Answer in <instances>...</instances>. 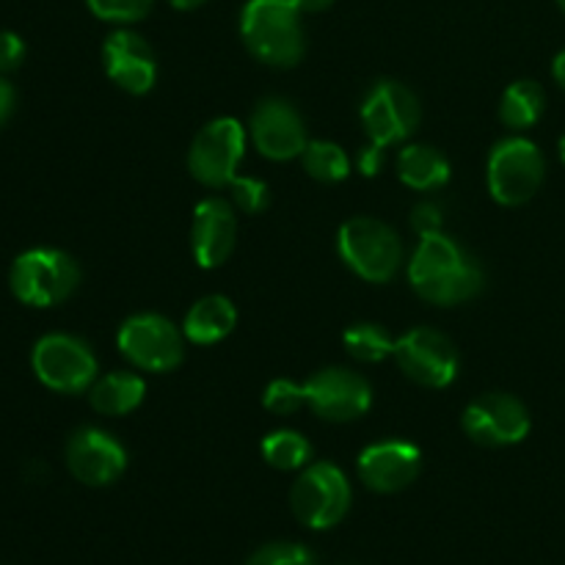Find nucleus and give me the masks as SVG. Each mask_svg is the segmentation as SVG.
I'll use <instances>...</instances> for the list:
<instances>
[{
    "label": "nucleus",
    "mask_w": 565,
    "mask_h": 565,
    "mask_svg": "<svg viewBox=\"0 0 565 565\" xmlns=\"http://www.w3.org/2000/svg\"><path fill=\"white\" fill-rule=\"evenodd\" d=\"M546 177V160L527 138H505L489 154V191L505 207L527 204Z\"/></svg>",
    "instance_id": "0eeeda50"
},
{
    "label": "nucleus",
    "mask_w": 565,
    "mask_h": 565,
    "mask_svg": "<svg viewBox=\"0 0 565 565\" xmlns=\"http://www.w3.org/2000/svg\"><path fill=\"white\" fill-rule=\"evenodd\" d=\"M552 75H555V81L561 83V88L565 92V50L563 53H557L555 64H552Z\"/></svg>",
    "instance_id": "f704fd0d"
},
{
    "label": "nucleus",
    "mask_w": 565,
    "mask_h": 565,
    "mask_svg": "<svg viewBox=\"0 0 565 565\" xmlns=\"http://www.w3.org/2000/svg\"><path fill=\"white\" fill-rule=\"evenodd\" d=\"M33 373L47 390L77 395L86 392L97 381V356L83 342L72 334H47L33 348Z\"/></svg>",
    "instance_id": "1a4fd4ad"
},
{
    "label": "nucleus",
    "mask_w": 565,
    "mask_h": 565,
    "mask_svg": "<svg viewBox=\"0 0 565 565\" xmlns=\"http://www.w3.org/2000/svg\"><path fill=\"white\" fill-rule=\"evenodd\" d=\"M384 152L386 147H379V143L370 141L367 147L359 152V171H362L364 177H375L381 169H384Z\"/></svg>",
    "instance_id": "2f4dec72"
},
{
    "label": "nucleus",
    "mask_w": 565,
    "mask_h": 565,
    "mask_svg": "<svg viewBox=\"0 0 565 565\" xmlns=\"http://www.w3.org/2000/svg\"><path fill=\"white\" fill-rule=\"evenodd\" d=\"M11 292L28 307L47 309L66 301L81 285V268L61 248H31L14 259L9 274Z\"/></svg>",
    "instance_id": "20e7f679"
},
{
    "label": "nucleus",
    "mask_w": 565,
    "mask_h": 565,
    "mask_svg": "<svg viewBox=\"0 0 565 565\" xmlns=\"http://www.w3.org/2000/svg\"><path fill=\"white\" fill-rule=\"evenodd\" d=\"M263 458L274 469L292 472V469L309 467V458H312V445H309V441L303 439L298 430H274L270 436H265Z\"/></svg>",
    "instance_id": "393cba45"
},
{
    "label": "nucleus",
    "mask_w": 565,
    "mask_h": 565,
    "mask_svg": "<svg viewBox=\"0 0 565 565\" xmlns=\"http://www.w3.org/2000/svg\"><path fill=\"white\" fill-rule=\"evenodd\" d=\"M243 152H246V130L232 116L207 121L188 149V171L204 188H230L237 177Z\"/></svg>",
    "instance_id": "6e6552de"
},
{
    "label": "nucleus",
    "mask_w": 565,
    "mask_h": 565,
    "mask_svg": "<svg viewBox=\"0 0 565 565\" xmlns=\"http://www.w3.org/2000/svg\"><path fill=\"white\" fill-rule=\"evenodd\" d=\"M303 392H307V406L329 423H351L364 417L373 403V386L367 384V379L345 367L318 370L303 384Z\"/></svg>",
    "instance_id": "ddd939ff"
},
{
    "label": "nucleus",
    "mask_w": 565,
    "mask_h": 565,
    "mask_svg": "<svg viewBox=\"0 0 565 565\" xmlns=\"http://www.w3.org/2000/svg\"><path fill=\"white\" fill-rule=\"evenodd\" d=\"M395 362L419 386L445 390L458 375V351L441 331L412 329L395 340Z\"/></svg>",
    "instance_id": "9b49d317"
},
{
    "label": "nucleus",
    "mask_w": 565,
    "mask_h": 565,
    "mask_svg": "<svg viewBox=\"0 0 565 565\" xmlns=\"http://www.w3.org/2000/svg\"><path fill=\"white\" fill-rule=\"evenodd\" d=\"M11 110H14V88L0 77V127L9 121Z\"/></svg>",
    "instance_id": "473e14b6"
},
{
    "label": "nucleus",
    "mask_w": 565,
    "mask_h": 565,
    "mask_svg": "<svg viewBox=\"0 0 565 565\" xmlns=\"http://www.w3.org/2000/svg\"><path fill=\"white\" fill-rule=\"evenodd\" d=\"M25 58V42L17 33L0 31V72H11Z\"/></svg>",
    "instance_id": "7c9ffc66"
},
{
    "label": "nucleus",
    "mask_w": 565,
    "mask_h": 565,
    "mask_svg": "<svg viewBox=\"0 0 565 565\" xmlns=\"http://www.w3.org/2000/svg\"><path fill=\"white\" fill-rule=\"evenodd\" d=\"M408 281L428 303L456 307L483 290V268L452 237L434 232L419 237L417 252L408 259Z\"/></svg>",
    "instance_id": "f257e3e1"
},
{
    "label": "nucleus",
    "mask_w": 565,
    "mask_h": 565,
    "mask_svg": "<svg viewBox=\"0 0 565 565\" xmlns=\"http://www.w3.org/2000/svg\"><path fill=\"white\" fill-rule=\"evenodd\" d=\"M530 412L519 397L489 392L475 397L463 412V430L483 447H511L530 436Z\"/></svg>",
    "instance_id": "f8f14e48"
},
{
    "label": "nucleus",
    "mask_w": 565,
    "mask_h": 565,
    "mask_svg": "<svg viewBox=\"0 0 565 565\" xmlns=\"http://www.w3.org/2000/svg\"><path fill=\"white\" fill-rule=\"evenodd\" d=\"M412 226L419 232V237L441 232V226H445V210L436 202H419L412 210Z\"/></svg>",
    "instance_id": "c756f323"
},
{
    "label": "nucleus",
    "mask_w": 565,
    "mask_h": 565,
    "mask_svg": "<svg viewBox=\"0 0 565 565\" xmlns=\"http://www.w3.org/2000/svg\"><path fill=\"white\" fill-rule=\"evenodd\" d=\"M119 351L132 367L147 373H171L185 359V334L158 312L132 315L121 323Z\"/></svg>",
    "instance_id": "423d86ee"
},
{
    "label": "nucleus",
    "mask_w": 565,
    "mask_h": 565,
    "mask_svg": "<svg viewBox=\"0 0 565 565\" xmlns=\"http://www.w3.org/2000/svg\"><path fill=\"white\" fill-rule=\"evenodd\" d=\"M292 3H296V9L301 14H318V11H326L329 6H334V0H292Z\"/></svg>",
    "instance_id": "72a5a7b5"
},
{
    "label": "nucleus",
    "mask_w": 565,
    "mask_h": 565,
    "mask_svg": "<svg viewBox=\"0 0 565 565\" xmlns=\"http://www.w3.org/2000/svg\"><path fill=\"white\" fill-rule=\"evenodd\" d=\"M94 17L114 25H132L152 11L154 0H86Z\"/></svg>",
    "instance_id": "a878e982"
},
{
    "label": "nucleus",
    "mask_w": 565,
    "mask_h": 565,
    "mask_svg": "<svg viewBox=\"0 0 565 565\" xmlns=\"http://www.w3.org/2000/svg\"><path fill=\"white\" fill-rule=\"evenodd\" d=\"M423 452L403 439H384L364 447L359 456V478L379 494H395L412 486L419 475Z\"/></svg>",
    "instance_id": "f3484780"
},
{
    "label": "nucleus",
    "mask_w": 565,
    "mask_h": 565,
    "mask_svg": "<svg viewBox=\"0 0 565 565\" xmlns=\"http://www.w3.org/2000/svg\"><path fill=\"white\" fill-rule=\"evenodd\" d=\"M248 136L268 160L301 158L309 143L301 114L281 97H268L254 108Z\"/></svg>",
    "instance_id": "4468645a"
},
{
    "label": "nucleus",
    "mask_w": 565,
    "mask_h": 565,
    "mask_svg": "<svg viewBox=\"0 0 565 565\" xmlns=\"http://www.w3.org/2000/svg\"><path fill=\"white\" fill-rule=\"evenodd\" d=\"M66 467L81 483L110 486L125 475L127 450L99 428H81L66 441Z\"/></svg>",
    "instance_id": "2eb2a0df"
},
{
    "label": "nucleus",
    "mask_w": 565,
    "mask_h": 565,
    "mask_svg": "<svg viewBox=\"0 0 565 565\" xmlns=\"http://www.w3.org/2000/svg\"><path fill=\"white\" fill-rule=\"evenodd\" d=\"M364 132L379 147L406 141L419 125V99L408 86L379 81L362 103Z\"/></svg>",
    "instance_id": "9d476101"
},
{
    "label": "nucleus",
    "mask_w": 565,
    "mask_h": 565,
    "mask_svg": "<svg viewBox=\"0 0 565 565\" xmlns=\"http://www.w3.org/2000/svg\"><path fill=\"white\" fill-rule=\"evenodd\" d=\"M143 395H147V384L141 375L130 373V370L108 373L88 386V401H92L94 412L105 414V417L132 414L143 403Z\"/></svg>",
    "instance_id": "aec40b11"
},
{
    "label": "nucleus",
    "mask_w": 565,
    "mask_h": 565,
    "mask_svg": "<svg viewBox=\"0 0 565 565\" xmlns=\"http://www.w3.org/2000/svg\"><path fill=\"white\" fill-rule=\"evenodd\" d=\"M351 483L337 463L318 461L303 467L290 491L292 513L312 530H329L351 511Z\"/></svg>",
    "instance_id": "39448f33"
},
{
    "label": "nucleus",
    "mask_w": 565,
    "mask_h": 565,
    "mask_svg": "<svg viewBox=\"0 0 565 565\" xmlns=\"http://www.w3.org/2000/svg\"><path fill=\"white\" fill-rule=\"evenodd\" d=\"M103 61L110 81L121 92L136 94V97L152 92L154 81H158V61H154L152 47L147 44V39L127 28H119L105 39Z\"/></svg>",
    "instance_id": "a211bd4d"
},
{
    "label": "nucleus",
    "mask_w": 565,
    "mask_h": 565,
    "mask_svg": "<svg viewBox=\"0 0 565 565\" xmlns=\"http://www.w3.org/2000/svg\"><path fill=\"white\" fill-rule=\"evenodd\" d=\"M177 11H193L204 3V0H169Z\"/></svg>",
    "instance_id": "c9c22d12"
},
{
    "label": "nucleus",
    "mask_w": 565,
    "mask_h": 565,
    "mask_svg": "<svg viewBox=\"0 0 565 565\" xmlns=\"http://www.w3.org/2000/svg\"><path fill=\"white\" fill-rule=\"evenodd\" d=\"M246 565H315V561L301 544H268L254 552Z\"/></svg>",
    "instance_id": "c85d7f7f"
},
{
    "label": "nucleus",
    "mask_w": 565,
    "mask_h": 565,
    "mask_svg": "<svg viewBox=\"0 0 565 565\" xmlns=\"http://www.w3.org/2000/svg\"><path fill=\"white\" fill-rule=\"evenodd\" d=\"M248 53L268 66H296L303 55L301 11L292 0H248L241 14Z\"/></svg>",
    "instance_id": "f03ea898"
},
{
    "label": "nucleus",
    "mask_w": 565,
    "mask_h": 565,
    "mask_svg": "<svg viewBox=\"0 0 565 565\" xmlns=\"http://www.w3.org/2000/svg\"><path fill=\"white\" fill-rule=\"evenodd\" d=\"M301 160L312 180L329 182V185L342 182L351 174V160H348L345 149L334 141H309Z\"/></svg>",
    "instance_id": "b1692460"
},
{
    "label": "nucleus",
    "mask_w": 565,
    "mask_h": 565,
    "mask_svg": "<svg viewBox=\"0 0 565 565\" xmlns=\"http://www.w3.org/2000/svg\"><path fill=\"white\" fill-rule=\"evenodd\" d=\"M557 149H561V158H563V163H565V136L561 138V143H557Z\"/></svg>",
    "instance_id": "e433bc0d"
},
{
    "label": "nucleus",
    "mask_w": 565,
    "mask_h": 565,
    "mask_svg": "<svg viewBox=\"0 0 565 565\" xmlns=\"http://www.w3.org/2000/svg\"><path fill=\"white\" fill-rule=\"evenodd\" d=\"M263 406L276 417H290L298 408L307 406V392H303V384H296L290 379H276L265 390Z\"/></svg>",
    "instance_id": "bb28decb"
},
{
    "label": "nucleus",
    "mask_w": 565,
    "mask_h": 565,
    "mask_svg": "<svg viewBox=\"0 0 565 565\" xmlns=\"http://www.w3.org/2000/svg\"><path fill=\"white\" fill-rule=\"evenodd\" d=\"M237 309L226 296H204L188 309L182 334L193 345H215L235 331Z\"/></svg>",
    "instance_id": "6ab92c4d"
},
{
    "label": "nucleus",
    "mask_w": 565,
    "mask_h": 565,
    "mask_svg": "<svg viewBox=\"0 0 565 565\" xmlns=\"http://www.w3.org/2000/svg\"><path fill=\"white\" fill-rule=\"evenodd\" d=\"M345 351L362 364H379L395 356V340L390 331L379 323H356L342 334Z\"/></svg>",
    "instance_id": "5701e85b"
},
{
    "label": "nucleus",
    "mask_w": 565,
    "mask_h": 565,
    "mask_svg": "<svg viewBox=\"0 0 565 565\" xmlns=\"http://www.w3.org/2000/svg\"><path fill=\"white\" fill-rule=\"evenodd\" d=\"M342 263L373 285H386L403 263V243L390 224L370 215L345 221L337 235Z\"/></svg>",
    "instance_id": "7ed1b4c3"
},
{
    "label": "nucleus",
    "mask_w": 565,
    "mask_h": 565,
    "mask_svg": "<svg viewBox=\"0 0 565 565\" xmlns=\"http://www.w3.org/2000/svg\"><path fill=\"white\" fill-rule=\"evenodd\" d=\"M397 177L414 191H439L450 180V163L439 149L412 143L397 154Z\"/></svg>",
    "instance_id": "412c9836"
},
{
    "label": "nucleus",
    "mask_w": 565,
    "mask_h": 565,
    "mask_svg": "<svg viewBox=\"0 0 565 565\" xmlns=\"http://www.w3.org/2000/svg\"><path fill=\"white\" fill-rule=\"evenodd\" d=\"M546 108L544 88L535 81H516L505 88L500 103V119L505 121L511 130H527V127L539 125Z\"/></svg>",
    "instance_id": "4be33fe9"
},
{
    "label": "nucleus",
    "mask_w": 565,
    "mask_h": 565,
    "mask_svg": "<svg viewBox=\"0 0 565 565\" xmlns=\"http://www.w3.org/2000/svg\"><path fill=\"white\" fill-rule=\"evenodd\" d=\"M230 191H232V207L241 210L246 215H257L268 207L270 202V193L268 185L263 180H254V177H235L230 182Z\"/></svg>",
    "instance_id": "cd10ccee"
},
{
    "label": "nucleus",
    "mask_w": 565,
    "mask_h": 565,
    "mask_svg": "<svg viewBox=\"0 0 565 565\" xmlns=\"http://www.w3.org/2000/svg\"><path fill=\"white\" fill-rule=\"evenodd\" d=\"M237 243V213L226 199L210 196L193 207L191 252L199 268H221Z\"/></svg>",
    "instance_id": "dca6fc26"
},
{
    "label": "nucleus",
    "mask_w": 565,
    "mask_h": 565,
    "mask_svg": "<svg viewBox=\"0 0 565 565\" xmlns=\"http://www.w3.org/2000/svg\"><path fill=\"white\" fill-rule=\"evenodd\" d=\"M557 3H561V9L565 11V0H557Z\"/></svg>",
    "instance_id": "4c0bfd02"
}]
</instances>
